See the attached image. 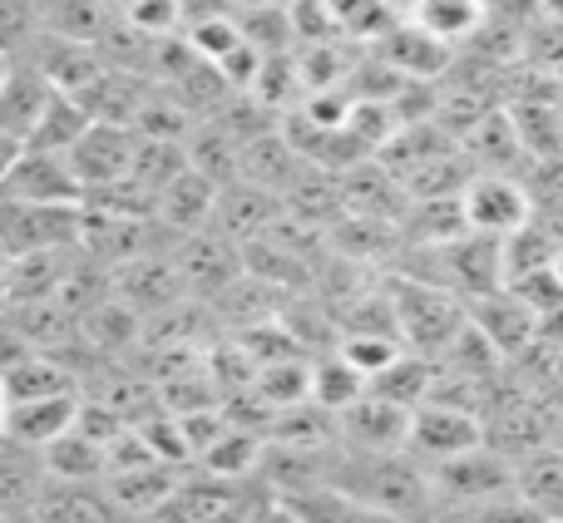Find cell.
I'll use <instances>...</instances> for the list:
<instances>
[{
    "label": "cell",
    "instance_id": "cell-1",
    "mask_svg": "<svg viewBox=\"0 0 563 523\" xmlns=\"http://www.w3.org/2000/svg\"><path fill=\"white\" fill-rule=\"evenodd\" d=\"M336 489L356 494L361 504L380 509V514L400 523H435L440 499L430 465L416 459L410 449H390V455H361V449H341L336 459Z\"/></svg>",
    "mask_w": 563,
    "mask_h": 523
},
{
    "label": "cell",
    "instance_id": "cell-2",
    "mask_svg": "<svg viewBox=\"0 0 563 523\" xmlns=\"http://www.w3.org/2000/svg\"><path fill=\"white\" fill-rule=\"evenodd\" d=\"M386 291H390V311H396V331L406 341V350L440 360L465 336L470 307L455 291L435 287V281H420V277H390Z\"/></svg>",
    "mask_w": 563,
    "mask_h": 523
},
{
    "label": "cell",
    "instance_id": "cell-3",
    "mask_svg": "<svg viewBox=\"0 0 563 523\" xmlns=\"http://www.w3.org/2000/svg\"><path fill=\"white\" fill-rule=\"evenodd\" d=\"M267 499H273V485L263 475L228 479V475H208V469H188L164 514L174 523H247L253 509H263Z\"/></svg>",
    "mask_w": 563,
    "mask_h": 523
},
{
    "label": "cell",
    "instance_id": "cell-4",
    "mask_svg": "<svg viewBox=\"0 0 563 523\" xmlns=\"http://www.w3.org/2000/svg\"><path fill=\"white\" fill-rule=\"evenodd\" d=\"M79 213H85V208L25 203V198L0 193V247H5L10 257L75 253L79 247Z\"/></svg>",
    "mask_w": 563,
    "mask_h": 523
},
{
    "label": "cell",
    "instance_id": "cell-5",
    "mask_svg": "<svg viewBox=\"0 0 563 523\" xmlns=\"http://www.w3.org/2000/svg\"><path fill=\"white\" fill-rule=\"evenodd\" d=\"M489 445L485 415L470 405H450V400H426V405L410 415V455L426 459V465H440V459L470 455V449Z\"/></svg>",
    "mask_w": 563,
    "mask_h": 523
},
{
    "label": "cell",
    "instance_id": "cell-6",
    "mask_svg": "<svg viewBox=\"0 0 563 523\" xmlns=\"http://www.w3.org/2000/svg\"><path fill=\"white\" fill-rule=\"evenodd\" d=\"M460 208H465L470 233L499 237V243L534 223V198L509 174H475L465 183V193H460Z\"/></svg>",
    "mask_w": 563,
    "mask_h": 523
},
{
    "label": "cell",
    "instance_id": "cell-7",
    "mask_svg": "<svg viewBox=\"0 0 563 523\" xmlns=\"http://www.w3.org/2000/svg\"><path fill=\"white\" fill-rule=\"evenodd\" d=\"M430 479H435L440 509H450V504H470V499H489V494H505V489H519V465L505 449L479 445V449H470V455L430 465Z\"/></svg>",
    "mask_w": 563,
    "mask_h": 523
},
{
    "label": "cell",
    "instance_id": "cell-8",
    "mask_svg": "<svg viewBox=\"0 0 563 523\" xmlns=\"http://www.w3.org/2000/svg\"><path fill=\"white\" fill-rule=\"evenodd\" d=\"M174 262H178V271H184L188 297H213V301L247 271L243 243H233V237L218 233V227H203V233L178 237Z\"/></svg>",
    "mask_w": 563,
    "mask_h": 523
},
{
    "label": "cell",
    "instance_id": "cell-9",
    "mask_svg": "<svg viewBox=\"0 0 563 523\" xmlns=\"http://www.w3.org/2000/svg\"><path fill=\"white\" fill-rule=\"evenodd\" d=\"M5 198H25V203H55V208H85V183H79L69 154H49V148H20L15 168L0 183Z\"/></svg>",
    "mask_w": 563,
    "mask_h": 523
},
{
    "label": "cell",
    "instance_id": "cell-10",
    "mask_svg": "<svg viewBox=\"0 0 563 523\" xmlns=\"http://www.w3.org/2000/svg\"><path fill=\"white\" fill-rule=\"evenodd\" d=\"M410 415H416V410H406V405H396V400L366 390L356 405H346L336 415L341 449H361V455H390V449H406L410 445Z\"/></svg>",
    "mask_w": 563,
    "mask_h": 523
},
{
    "label": "cell",
    "instance_id": "cell-11",
    "mask_svg": "<svg viewBox=\"0 0 563 523\" xmlns=\"http://www.w3.org/2000/svg\"><path fill=\"white\" fill-rule=\"evenodd\" d=\"M134 148H139V134L124 124H89L85 138L69 148V164H75L79 183H85V198L89 193H104V188L124 183L129 168H134Z\"/></svg>",
    "mask_w": 563,
    "mask_h": 523
},
{
    "label": "cell",
    "instance_id": "cell-12",
    "mask_svg": "<svg viewBox=\"0 0 563 523\" xmlns=\"http://www.w3.org/2000/svg\"><path fill=\"white\" fill-rule=\"evenodd\" d=\"M20 65L40 69V75L49 79V85L59 89V94H85L89 85H95L99 75H104V55H99L95 45H79V40H65V35H49V30H40L35 45L20 55Z\"/></svg>",
    "mask_w": 563,
    "mask_h": 523
},
{
    "label": "cell",
    "instance_id": "cell-13",
    "mask_svg": "<svg viewBox=\"0 0 563 523\" xmlns=\"http://www.w3.org/2000/svg\"><path fill=\"white\" fill-rule=\"evenodd\" d=\"M40 523H129L104 479H45L35 499Z\"/></svg>",
    "mask_w": 563,
    "mask_h": 523
},
{
    "label": "cell",
    "instance_id": "cell-14",
    "mask_svg": "<svg viewBox=\"0 0 563 523\" xmlns=\"http://www.w3.org/2000/svg\"><path fill=\"white\" fill-rule=\"evenodd\" d=\"M188 469L194 465H164V459H154V465H139V469H114L104 485H109V494L119 499V509L129 514V523H134V519L164 514V509L174 504Z\"/></svg>",
    "mask_w": 563,
    "mask_h": 523
},
{
    "label": "cell",
    "instance_id": "cell-15",
    "mask_svg": "<svg viewBox=\"0 0 563 523\" xmlns=\"http://www.w3.org/2000/svg\"><path fill=\"white\" fill-rule=\"evenodd\" d=\"M79 400L85 396H49V400H20L5 415V439L20 449H35L45 455L59 435H69L79 420Z\"/></svg>",
    "mask_w": 563,
    "mask_h": 523
},
{
    "label": "cell",
    "instance_id": "cell-16",
    "mask_svg": "<svg viewBox=\"0 0 563 523\" xmlns=\"http://www.w3.org/2000/svg\"><path fill=\"white\" fill-rule=\"evenodd\" d=\"M59 89L49 85L40 69H30V65H10V75L0 79V134H10V138H20L25 144L30 134L40 129V119H45V109H49V99H55Z\"/></svg>",
    "mask_w": 563,
    "mask_h": 523
},
{
    "label": "cell",
    "instance_id": "cell-17",
    "mask_svg": "<svg viewBox=\"0 0 563 523\" xmlns=\"http://www.w3.org/2000/svg\"><path fill=\"white\" fill-rule=\"evenodd\" d=\"M218 193H223V188H218L213 178H203L198 168H188V174H178L174 183L158 193V208H154V213H158V223H164L174 237L203 233V227H213Z\"/></svg>",
    "mask_w": 563,
    "mask_h": 523
},
{
    "label": "cell",
    "instance_id": "cell-18",
    "mask_svg": "<svg viewBox=\"0 0 563 523\" xmlns=\"http://www.w3.org/2000/svg\"><path fill=\"white\" fill-rule=\"evenodd\" d=\"M282 218V198L267 193V188H253V183H228L223 193H218V213H213V227L218 233H228L233 243H257V237L267 233Z\"/></svg>",
    "mask_w": 563,
    "mask_h": 523
},
{
    "label": "cell",
    "instance_id": "cell-19",
    "mask_svg": "<svg viewBox=\"0 0 563 523\" xmlns=\"http://www.w3.org/2000/svg\"><path fill=\"white\" fill-rule=\"evenodd\" d=\"M0 376H5L10 405H20V400H49V396H85L79 390V370L65 356H55V350H25Z\"/></svg>",
    "mask_w": 563,
    "mask_h": 523
},
{
    "label": "cell",
    "instance_id": "cell-20",
    "mask_svg": "<svg viewBox=\"0 0 563 523\" xmlns=\"http://www.w3.org/2000/svg\"><path fill=\"white\" fill-rule=\"evenodd\" d=\"M35 10H40V30L79 40V45H95V49L119 20L114 0H35Z\"/></svg>",
    "mask_w": 563,
    "mask_h": 523
},
{
    "label": "cell",
    "instance_id": "cell-21",
    "mask_svg": "<svg viewBox=\"0 0 563 523\" xmlns=\"http://www.w3.org/2000/svg\"><path fill=\"white\" fill-rule=\"evenodd\" d=\"M380 59L396 69L400 79H426V75H440L450 65V45L416 25V20H400L386 40H380Z\"/></svg>",
    "mask_w": 563,
    "mask_h": 523
},
{
    "label": "cell",
    "instance_id": "cell-22",
    "mask_svg": "<svg viewBox=\"0 0 563 523\" xmlns=\"http://www.w3.org/2000/svg\"><path fill=\"white\" fill-rule=\"evenodd\" d=\"M45 459L35 449H20L10 439H0V509L15 514H35V499L45 489Z\"/></svg>",
    "mask_w": 563,
    "mask_h": 523
},
{
    "label": "cell",
    "instance_id": "cell-23",
    "mask_svg": "<svg viewBox=\"0 0 563 523\" xmlns=\"http://www.w3.org/2000/svg\"><path fill=\"white\" fill-rule=\"evenodd\" d=\"M410 20H416L426 35L445 40V45L455 49L489 25V10H485V0H420V10Z\"/></svg>",
    "mask_w": 563,
    "mask_h": 523
},
{
    "label": "cell",
    "instance_id": "cell-24",
    "mask_svg": "<svg viewBox=\"0 0 563 523\" xmlns=\"http://www.w3.org/2000/svg\"><path fill=\"white\" fill-rule=\"evenodd\" d=\"M40 459H45L49 479H104L109 475V445H99V439L85 435L79 425L69 430V435H59Z\"/></svg>",
    "mask_w": 563,
    "mask_h": 523
},
{
    "label": "cell",
    "instance_id": "cell-25",
    "mask_svg": "<svg viewBox=\"0 0 563 523\" xmlns=\"http://www.w3.org/2000/svg\"><path fill=\"white\" fill-rule=\"evenodd\" d=\"M366 390H371V380L361 376L341 350H327L321 360H311V400H317L321 410H331V415H341L346 405H356Z\"/></svg>",
    "mask_w": 563,
    "mask_h": 523
},
{
    "label": "cell",
    "instance_id": "cell-26",
    "mask_svg": "<svg viewBox=\"0 0 563 523\" xmlns=\"http://www.w3.org/2000/svg\"><path fill=\"white\" fill-rule=\"evenodd\" d=\"M282 499H291L307 523H400V519L380 514V509L361 504L356 494H346V489H336V485L307 489V494H282Z\"/></svg>",
    "mask_w": 563,
    "mask_h": 523
},
{
    "label": "cell",
    "instance_id": "cell-27",
    "mask_svg": "<svg viewBox=\"0 0 563 523\" xmlns=\"http://www.w3.org/2000/svg\"><path fill=\"white\" fill-rule=\"evenodd\" d=\"M519 494H525L549 523L563 519V455L559 449L525 455V465H519Z\"/></svg>",
    "mask_w": 563,
    "mask_h": 523
},
{
    "label": "cell",
    "instance_id": "cell-28",
    "mask_svg": "<svg viewBox=\"0 0 563 523\" xmlns=\"http://www.w3.org/2000/svg\"><path fill=\"white\" fill-rule=\"evenodd\" d=\"M95 124L89 119V109L79 104L75 94H55L45 109V119H40V129L25 138V148H49V154H69V148L85 138V129Z\"/></svg>",
    "mask_w": 563,
    "mask_h": 523
},
{
    "label": "cell",
    "instance_id": "cell-29",
    "mask_svg": "<svg viewBox=\"0 0 563 523\" xmlns=\"http://www.w3.org/2000/svg\"><path fill=\"white\" fill-rule=\"evenodd\" d=\"M435 523H549L529 504L519 489H505V494H489V499H470V504H450L440 509Z\"/></svg>",
    "mask_w": 563,
    "mask_h": 523
},
{
    "label": "cell",
    "instance_id": "cell-30",
    "mask_svg": "<svg viewBox=\"0 0 563 523\" xmlns=\"http://www.w3.org/2000/svg\"><path fill=\"white\" fill-rule=\"evenodd\" d=\"M119 15L129 20L134 30H144L148 40H174L184 35V0H129Z\"/></svg>",
    "mask_w": 563,
    "mask_h": 523
},
{
    "label": "cell",
    "instance_id": "cell-31",
    "mask_svg": "<svg viewBox=\"0 0 563 523\" xmlns=\"http://www.w3.org/2000/svg\"><path fill=\"white\" fill-rule=\"evenodd\" d=\"M40 35V10L35 0H0V55L20 59Z\"/></svg>",
    "mask_w": 563,
    "mask_h": 523
},
{
    "label": "cell",
    "instance_id": "cell-32",
    "mask_svg": "<svg viewBox=\"0 0 563 523\" xmlns=\"http://www.w3.org/2000/svg\"><path fill=\"white\" fill-rule=\"evenodd\" d=\"M247 523H307V519L297 514V504H291V499L273 494L263 509H253V519H247Z\"/></svg>",
    "mask_w": 563,
    "mask_h": 523
},
{
    "label": "cell",
    "instance_id": "cell-33",
    "mask_svg": "<svg viewBox=\"0 0 563 523\" xmlns=\"http://www.w3.org/2000/svg\"><path fill=\"white\" fill-rule=\"evenodd\" d=\"M20 148H25V144H20V138H10V134H0V183H5V174H10V168H15V158H20Z\"/></svg>",
    "mask_w": 563,
    "mask_h": 523
},
{
    "label": "cell",
    "instance_id": "cell-34",
    "mask_svg": "<svg viewBox=\"0 0 563 523\" xmlns=\"http://www.w3.org/2000/svg\"><path fill=\"white\" fill-rule=\"evenodd\" d=\"M386 5H390V10H396V15H400V20H410V15H416V10H420V0H386Z\"/></svg>",
    "mask_w": 563,
    "mask_h": 523
},
{
    "label": "cell",
    "instance_id": "cell-35",
    "mask_svg": "<svg viewBox=\"0 0 563 523\" xmlns=\"http://www.w3.org/2000/svg\"><path fill=\"white\" fill-rule=\"evenodd\" d=\"M5 415H10V396H5V376H0V439H5Z\"/></svg>",
    "mask_w": 563,
    "mask_h": 523
},
{
    "label": "cell",
    "instance_id": "cell-36",
    "mask_svg": "<svg viewBox=\"0 0 563 523\" xmlns=\"http://www.w3.org/2000/svg\"><path fill=\"white\" fill-rule=\"evenodd\" d=\"M0 523H40L35 514H15V509H0Z\"/></svg>",
    "mask_w": 563,
    "mask_h": 523
},
{
    "label": "cell",
    "instance_id": "cell-37",
    "mask_svg": "<svg viewBox=\"0 0 563 523\" xmlns=\"http://www.w3.org/2000/svg\"><path fill=\"white\" fill-rule=\"evenodd\" d=\"M134 523H174L168 514H154V519H134Z\"/></svg>",
    "mask_w": 563,
    "mask_h": 523
},
{
    "label": "cell",
    "instance_id": "cell-38",
    "mask_svg": "<svg viewBox=\"0 0 563 523\" xmlns=\"http://www.w3.org/2000/svg\"><path fill=\"white\" fill-rule=\"evenodd\" d=\"M10 65H15V59H5V55H0V79H5V75H10Z\"/></svg>",
    "mask_w": 563,
    "mask_h": 523
},
{
    "label": "cell",
    "instance_id": "cell-39",
    "mask_svg": "<svg viewBox=\"0 0 563 523\" xmlns=\"http://www.w3.org/2000/svg\"><path fill=\"white\" fill-rule=\"evenodd\" d=\"M10 267V253H5V247H0V271H5Z\"/></svg>",
    "mask_w": 563,
    "mask_h": 523
},
{
    "label": "cell",
    "instance_id": "cell-40",
    "mask_svg": "<svg viewBox=\"0 0 563 523\" xmlns=\"http://www.w3.org/2000/svg\"><path fill=\"white\" fill-rule=\"evenodd\" d=\"M554 523H563V519H554Z\"/></svg>",
    "mask_w": 563,
    "mask_h": 523
}]
</instances>
